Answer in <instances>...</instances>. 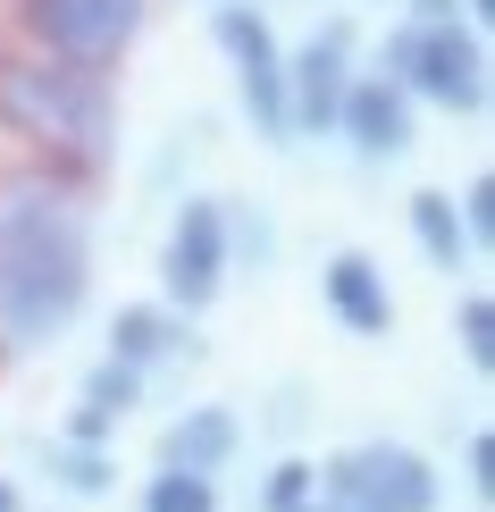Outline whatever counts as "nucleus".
Returning a JSON list of instances; mask_svg holds the SVG:
<instances>
[{"label": "nucleus", "mask_w": 495, "mask_h": 512, "mask_svg": "<svg viewBox=\"0 0 495 512\" xmlns=\"http://www.w3.org/2000/svg\"><path fill=\"white\" fill-rule=\"evenodd\" d=\"M454 328H462V361L487 378V370H495V303H487V294H462Z\"/></svg>", "instance_id": "17"}, {"label": "nucleus", "mask_w": 495, "mask_h": 512, "mask_svg": "<svg viewBox=\"0 0 495 512\" xmlns=\"http://www.w3.org/2000/svg\"><path fill=\"white\" fill-rule=\"evenodd\" d=\"M93 286V236L59 185H9L0 194V345L34 353L84 311Z\"/></svg>", "instance_id": "1"}, {"label": "nucleus", "mask_w": 495, "mask_h": 512, "mask_svg": "<svg viewBox=\"0 0 495 512\" xmlns=\"http://www.w3.org/2000/svg\"><path fill=\"white\" fill-rule=\"evenodd\" d=\"M319 496L344 504V512H437L445 479L428 471V454H412V445L370 437V445H344L336 462H319Z\"/></svg>", "instance_id": "4"}, {"label": "nucleus", "mask_w": 495, "mask_h": 512, "mask_svg": "<svg viewBox=\"0 0 495 512\" xmlns=\"http://www.w3.org/2000/svg\"><path fill=\"white\" fill-rule=\"evenodd\" d=\"M210 34H219L227 68H235V93H244V118L261 143H286L294 118H286V42L252 0H210Z\"/></svg>", "instance_id": "5"}, {"label": "nucleus", "mask_w": 495, "mask_h": 512, "mask_svg": "<svg viewBox=\"0 0 495 512\" xmlns=\"http://www.w3.org/2000/svg\"><path fill=\"white\" fill-rule=\"evenodd\" d=\"M353 84V26H319L286 59V118L294 135H336V101Z\"/></svg>", "instance_id": "8"}, {"label": "nucleus", "mask_w": 495, "mask_h": 512, "mask_svg": "<svg viewBox=\"0 0 495 512\" xmlns=\"http://www.w3.org/2000/svg\"><path fill=\"white\" fill-rule=\"evenodd\" d=\"M17 34L51 59L110 68L126 42L143 34V0H17Z\"/></svg>", "instance_id": "6"}, {"label": "nucleus", "mask_w": 495, "mask_h": 512, "mask_svg": "<svg viewBox=\"0 0 495 512\" xmlns=\"http://www.w3.org/2000/svg\"><path fill=\"white\" fill-rule=\"evenodd\" d=\"M412 9H420V17H454V0H412Z\"/></svg>", "instance_id": "22"}, {"label": "nucleus", "mask_w": 495, "mask_h": 512, "mask_svg": "<svg viewBox=\"0 0 495 512\" xmlns=\"http://www.w3.org/2000/svg\"><path fill=\"white\" fill-rule=\"evenodd\" d=\"M143 403V378L126 370V361H101L93 378H84V395H76V420H68V437H84V445H110V429L126 412Z\"/></svg>", "instance_id": "13"}, {"label": "nucleus", "mask_w": 495, "mask_h": 512, "mask_svg": "<svg viewBox=\"0 0 495 512\" xmlns=\"http://www.w3.org/2000/svg\"><path fill=\"white\" fill-rule=\"evenodd\" d=\"M168 353H185V311H168V303H126L110 319V361H126L135 378H152Z\"/></svg>", "instance_id": "12"}, {"label": "nucleus", "mask_w": 495, "mask_h": 512, "mask_svg": "<svg viewBox=\"0 0 495 512\" xmlns=\"http://www.w3.org/2000/svg\"><path fill=\"white\" fill-rule=\"evenodd\" d=\"M227 210L219 202H185L177 219H168V244H160V286H168V311H210L219 303V286H227Z\"/></svg>", "instance_id": "7"}, {"label": "nucleus", "mask_w": 495, "mask_h": 512, "mask_svg": "<svg viewBox=\"0 0 495 512\" xmlns=\"http://www.w3.org/2000/svg\"><path fill=\"white\" fill-rule=\"evenodd\" d=\"M336 135L353 143L361 160H395L412 152V101H403L395 76H353L336 101Z\"/></svg>", "instance_id": "9"}, {"label": "nucleus", "mask_w": 495, "mask_h": 512, "mask_svg": "<svg viewBox=\"0 0 495 512\" xmlns=\"http://www.w3.org/2000/svg\"><path fill=\"white\" fill-rule=\"evenodd\" d=\"M235 445H244V420H235L227 403H185V412L160 429V471H202V479H219L227 462H235Z\"/></svg>", "instance_id": "11"}, {"label": "nucleus", "mask_w": 495, "mask_h": 512, "mask_svg": "<svg viewBox=\"0 0 495 512\" xmlns=\"http://www.w3.org/2000/svg\"><path fill=\"white\" fill-rule=\"evenodd\" d=\"M386 76L403 84V101H437V110L470 118L487 101V42L462 17H412L386 42Z\"/></svg>", "instance_id": "3"}, {"label": "nucleus", "mask_w": 495, "mask_h": 512, "mask_svg": "<svg viewBox=\"0 0 495 512\" xmlns=\"http://www.w3.org/2000/svg\"><path fill=\"white\" fill-rule=\"evenodd\" d=\"M403 210H412V244L428 252V269H445V277H454V269H470V261H479V252H470V236H462L454 194H412Z\"/></svg>", "instance_id": "14"}, {"label": "nucleus", "mask_w": 495, "mask_h": 512, "mask_svg": "<svg viewBox=\"0 0 495 512\" xmlns=\"http://www.w3.org/2000/svg\"><path fill=\"white\" fill-rule=\"evenodd\" d=\"M311 496H319V462H277L261 487V512H303Z\"/></svg>", "instance_id": "18"}, {"label": "nucleus", "mask_w": 495, "mask_h": 512, "mask_svg": "<svg viewBox=\"0 0 495 512\" xmlns=\"http://www.w3.org/2000/svg\"><path fill=\"white\" fill-rule=\"evenodd\" d=\"M454 9L470 17V26H495V0H454Z\"/></svg>", "instance_id": "21"}, {"label": "nucleus", "mask_w": 495, "mask_h": 512, "mask_svg": "<svg viewBox=\"0 0 495 512\" xmlns=\"http://www.w3.org/2000/svg\"><path fill=\"white\" fill-rule=\"evenodd\" d=\"M0 512H17V487H9V479H0Z\"/></svg>", "instance_id": "23"}, {"label": "nucleus", "mask_w": 495, "mask_h": 512, "mask_svg": "<svg viewBox=\"0 0 495 512\" xmlns=\"http://www.w3.org/2000/svg\"><path fill=\"white\" fill-rule=\"evenodd\" d=\"M0 135H17L51 168L93 177L118 143L110 76L76 68V59H51V51H0Z\"/></svg>", "instance_id": "2"}, {"label": "nucleus", "mask_w": 495, "mask_h": 512, "mask_svg": "<svg viewBox=\"0 0 495 512\" xmlns=\"http://www.w3.org/2000/svg\"><path fill=\"white\" fill-rule=\"evenodd\" d=\"M143 512H219V479H202V471H152Z\"/></svg>", "instance_id": "16"}, {"label": "nucleus", "mask_w": 495, "mask_h": 512, "mask_svg": "<svg viewBox=\"0 0 495 512\" xmlns=\"http://www.w3.org/2000/svg\"><path fill=\"white\" fill-rule=\"evenodd\" d=\"M462 479H470V496H495V437L487 429H470V445H462Z\"/></svg>", "instance_id": "20"}, {"label": "nucleus", "mask_w": 495, "mask_h": 512, "mask_svg": "<svg viewBox=\"0 0 495 512\" xmlns=\"http://www.w3.org/2000/svg\"><path fill=\"white\" fill-rule=\"evenodd\" d=\"M454 210H462V236H470V252H487V244H495V177H470Z\"/></svg>", "instance_id": "19"}, {"label": "nucleus", "mask_w": 495, "mask_h": 512, "mask_svg": "<svg viewBox=\"0 0 495 512\" xmlns=\"http://www.w3.org/2000/svg\"><path fill=\"white\" fill-rule=\"evenodd\" d=\"M51 479L68 487V496H101V487L118 479V454L110 445H84V437H59L51 445Z\"/></svg>", "instance_id": "15"}, {"label": "nucleus", "mask_w": 495, "mask_h": 512, "mask_svg": "<svg viewBox=\"0 0 495 512\" xmlns=\"http://www.w3.org/2000/svg\"><path fill=\"white\" fill-rule=\"evenodd\" d=\"M319 303L344 336H386L395 328V294H386V269L370 252H336L328 269H319Z\"/></svg>", "instance_id": "10"}]
</instances>
